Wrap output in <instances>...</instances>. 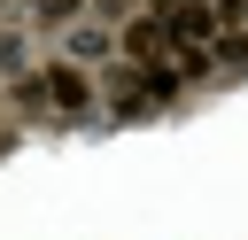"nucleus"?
<instances>
[{
    "label": "nucleus",
    "instance_id": "1",
    "mask_svg": "<svg viewBox=\"0 0 248 240\" xmlns=\"http://www.w3.org/2000/svg\"><path fill=\"white\" fill-rule=\"evenodd\" d=\"M155 54H170V31H163V15H155V8L124 15V62H155Z\"/></svg>",
    "mask_w": 248,
    "mask_h": 240
},
{
    "label": "nucleus",
    "instance_id": "2",
    "mask_svg": "<svg viewBox=\"0 0 248 240\" xmlns=\"http://www.w3.org/2000/svg\"><path fill=\"white\" fill-rule=\"evenodd\" d=\"M147 101H155V93H147V70H140V62H116V70H108V108L132 116V108H147Z\"/></svg>",
    "mask_w": 248,
    "mask_h": 240
},
{
    "label": "nucleus",
    "instance_id": "3",
    "mask_svg": "<svg viewBox=\"0 0 248 240\" xmlns=\"http://www.w3.org/2000/svg\"><path fill=\"white\" fill-rule=\"evenodd\" d=\"M46 101H54V108H85V101H93V77L70 70V62H54V70H46Z\"/></svg>",
    "mask_w": 248,
    "mask_h": 240
},
{
    "label": "nucleus",
    "instance_id": "4",
    "mask_svg": "<svg viewBox=\"0 0 248 240\" xmlns=\"http://www.w3.org/2000/svg\"><path fill=\"white\" fill-rule=\"evenodd\" d=\"M70 54H78V62H101V54H108V31H101V23H78V31H70Z\"/></svg>",
    "mask_w": 248,
    "mask_h": 240
},
{
    "label": "nucleus",
    "instance_id": "5",
    "mask_svg": "<svg viewBox=\"0 0 248 240\" xmlns=\"http://www.w3.org/2000/svg\"><path fill=\"white\" fill-rule=\"evenodd\" d=\"M209 62H232V70H248V31H225V39H217V54H209Z\"/></svg>",
    "mask_w": 248,
    "mask_h": 240
},
{
    "label": "nucleus",
    "instance_id": "6",
    "mask_svg": "<svg viewBox=\"0 0 248 240\" xmlns=\"http://www.w3.org/2000/svg\"><path fill=\"white\" fill-rule=\"evenodd\" d=\"M0 77H23V31H0Z\"/></svg>",
    "mask_w": 248,
    "mask_h": 240
},
{
    "label": "nucleus",
    "instance_id": "7",
    "mask_svg": "<svg viewBox=\"0 0 248 240\" xmlns=\"http://www.w3.org/2000/svg\"><path fill=\"white\" fill-rule=\"evenodd\" d=\"M85 0H31V23H70Z\"/></svg>",
    "mask_w": 248,
    "mask_h": 240
},
{
    "label": "nucleus",
    "instance_id": "8",
    "mask_svg": "<svg viewBox=\"0 0 248 240\" xmlns=\"http://www.w3.org/2000/svg\"><path fill=\"white\" fill-rule=\"evenodd\" d=\"M209 8H217V23H240V8H248V0H209Z\"/></svg>",
    "mask_w": 248,
    "mask_h": 240
}]
</instances>
